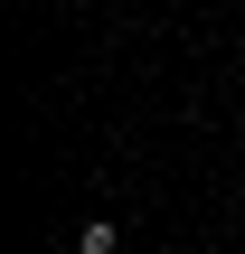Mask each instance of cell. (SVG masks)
<instances>
[{
    "mask_svg": "<svg viewBox=\"0 0 245 254\" xmlns=\"http://www.w3.org/2000/svg\"><path fill=\"white\" fill-rule=\"evenodd\" d=\"M123 245V226H104V217H85V226H76V254H113Z\"/></svg>",
    "mask_w": 245,
    "mask_h": 254,
    "instance_id": "obj_1",
    "label": "cell"
}]
</instances>
